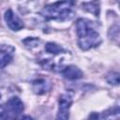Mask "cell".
Returning <instances> with one entry per match:
<instances>
[{"mask_svg":"<svg viewBox=\"0 0 120 120\" xmlns=\"http://www.w3.org/2000/svg\"><path fill=\"white\" fill-rule=\"evenodd\" d=\"M60 72L63 75V77L68 80H78V79L82 78L83 76L82 71L78 67L73 66V65H69L65 68H62Z\"/></svg>","mask_w":120,"mask_h":120,"instance_id":"6","label":"cell"},{"mask_svg":"<svg viewBox=\"0 0 120 120\" xmlns=\"http://www.w3.org/2000/svg\"><path fill=\"white\" fill-rule=\"evenodd\" d=\"M44 50L47 53H49L51 55H54V56H57V55L67 52V51L65 49H63L60 45H58L54 42H47L45 44Z\"/></svg>","mask_w":120,"mask_h":120,"instance_id":"9","label":"cell"},{"mask_svg":"<svg viewBox=\"0 0 120 120\" xmlns=\"http://www.w3.org/2000/svg\"><path fill=\"white\" fill-rule=\"evenodd\" d=\"M32 85H33V91L38 95H42L47 93L48 91H50L52 87L51 83L45 79H37L33 81Z\"/></svg>","mask_w":120,"mask_h":120,"instance_id":"7","label":"cell"},{"mask_svg":"<svg viewBox=\"0 0 120 120\" xmlns=\"http://www.w3.org/2000/svg\"><path fill=\"white\" fill-rule=\"evenodd\" d=\"M82 6L84 7L83 8L86 9L88 12L94 14L95 16H98V14H99L98 3H97V2H88V3H83Z\"/></svg>","mask_w":120,"mask_h":120,"instance_id":"10","label":"cell"},{"mask_svg":"<svg viewBox=\"0 0 120 120\" xmlns=\"http://www.w3.org/2000/svg\"><path fill=\"white\" fill-rule=\"evenodd\" d=\"M76 33L78 37V45L81 50L87 51L98 46L101 38L93 26L91 21L87 19H78L76 21Z\"/></svg>","mask_w":120,"mask_h":120,"instance_id":"1","label":"cell"},{"mask_svg":"<svg viewBox=\"0 0 120 120\" xmlns=\"http://www.w3.org/2000/svg\"><path fill=\"white\" fill-rule=\"evenodd\" d=\"M12 60V52L8 51L7 46L0 47V68H4Z\"/></svg>","mask_w":120,"mask_h":120,"instance_id":"8","label":"cell"},{"mask_svg":"<svg viewBox=\"0 0 120 120\" xmlns=\"http://www.w3.org/2000/svg\"><path fill=\"white\" fill-rule=\"evenodd\" d=\"M8 120H35L33 117L29 116V115H23V116H18L16 118L13 119H8Z\"/></svg>","mask_w":120,"mask_h":120,"instance_id":"14","label":"cell"},{"mask_svg":"<svg viewBox=\"0 0 120 120\" xmlns=\"http://www.w3.org/2000/svg\"><path fill=\"white\" fill-rule=\"evenodd\" d=\"M108 83L112 85H118L119 83V74L117 72H110L105 77Z\"/></svg>","mask_w":120,"mask_h":120,"instance_id":"12","label":"cell"},{"mask_svg":"<svg viewBox=\"0 0 120 120\" xmlns=\"http://www.w3.org/2000/svg\"><path fill=\"white\" fill-rule=\"evenodd\" d=\"M74 2L72 1H61L49 4L45 6L40 11V15L48 21H60L65 22L73 18Z\"/></svg>","mask_w":120,"mask_h":120,"instance_id":"2","label":"cell"},{"mask_svg":"<svg viewBox=\"0 0 120 120\" xmlns=\"http://www.w3.org/2000/svg\"><path fill=\"white\" fill-rule=\"evenodd\" d=\"M5 109L6 115L3 120H8L20 116L24 109V106L22 101L18 97H11L5 104Z\"/></svg>","mask_w":120,"mask_h":120,"instance_id":"3","label":"cell"},{"mask_svg":"<svg viewBox=\"0 0 120 120\" xmlns=\"http://www.w3.org/2000/svg\"><path fill=\"white\" fill-rule=\"evenodd\" d=\"M87 120H102V116L98 112H94L90 113V115L88 116Z\"/></svg>","mask_w":120,"mask_h":120,"instance_id":"13","label":"cell"},{"mask_svg":"<svg viewBox=\"0 0 120 120\" xmlns=\"http://www.w3.org/2000/svg\"><path fill=\"white\" fill-rule=\"evenodd\" d=\"M4 19L7 22V25L13 31H19L23 28V22L13 12L12 9H8L5 12Z\"/></svg>","mask_w":120,"mask_h":120,"instance_id":"5","label":"cell"},{"mask_svg":"<svg viewBox=\"0 0 120 120\" xmlns=\"http://www.w3.org/2000/svg\"><path fill=\"white\" fill-rule=\"evenodd\" d=\"M39 42H40V39H39V38H33V37L27 38H25V39L22 40V43L24 44V46H25L27 49H30V50H32V49L38 47V44H39Z\"/></svg>","mask_w":120,"mask_h":120,"instance_id":"11","label":"cell"},{"mask_svg":"<svg viewBox=\"0 0 120 120\" xmlns=\"http://www.w3.org/2000/svg\"><path fill=\"white\" fill-rule=\"evenodd\" d=\"M58 112L56 120H68L69 109L72 104V98L68 94H62L58 98Z\"/></svg>","mask_w":120,"mask_h":120,"instance_id":"4","label":"cell"}]
</instances>
